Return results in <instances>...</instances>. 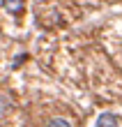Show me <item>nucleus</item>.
I'll return each mask as SVG.
<instances>
[{
    "mask_svg": "<svg viewBox=\"0 0 122 127\" xmlns=\"http://www.w3.org/2000/svg\"><path fill=\"white\" fill-rule=\"evenodd\" d=\"M95 127H120V120H118V116H113V113H101L95 120Z\"/></svg>",
    "mask_w": 122,
    "mask_h": 127,
    "instance_id": "nucleus-1",
    "label": "nucleus"
},
{
    "mask_svg": "<svg viewBox=\"0 0 122 127\" xmlns=\"http://www.w3.org/2000/svg\"><path fill=\"white\" fill-rule=\"evenodd\" d=\"M2 7L9 14H19L21 9H23V0H2Z\"/></svg>",
    "mask_w": 122,
    "mask_h": 127,
    "instance_id": "nucleus-2",
    "label": "nucleus"
},
{
    "mask_svg": "<svg viewBox=\"0 0 122 127\" xmlns=\"http://www.w3.org/2000/svg\"><path fill=\"white\" fill-rule=\"evenodd\" d=\"M46 127H72V123L65 120V118H53V120H49Z\"/></svg>",
    "mask_w": 122,
    "mask_h": 127,
    "instance_id": "nucleus-3",
    "label": "nucleus"
}]
</instances>
